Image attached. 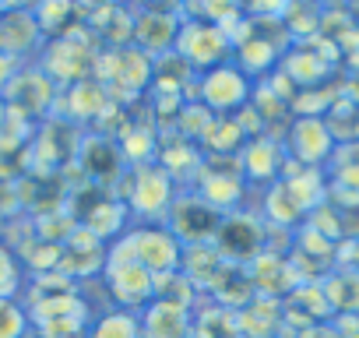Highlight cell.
Masks as SVG:
<instances>
[{
  "instance_id": "cell-4",
  "label": "cell",
  "mask_w": 359,
  "mask_h": 338,
  "mask_svg": "<svg viewBox=\"0 0 359 338\" xmlns=\"http://www.w3.org/2000/svg\"><path fill=\"white\" fill-rule=\"evenodd\" d=\"M198 95H201V106L212 116H236L240 109L250 106L254 81L229 60L222 67H212V71L198 74Z\"/></svg>"
},
{
  "instance_id": "cell-11",
  "label": "cell",
  "mask_w": 359,
  "mask_h": 338,
  "mask_svg": "<svg viewBox=\"0 0 359 338\" xmlns=\"http://www.w3.org/2000/svg\"><path fill=\"white\" fill-rule=\"evenodd\" d=\"M215 250H219L229 264L261 257V254H264V250H261V222L240 219V215H226L222 226H219V236H215Z\"/></svg>"
},
{
  "instance_id": "cell-5",
  "label": "cell",
  "mask_w": 359,
  "mask_h": 338,
  "mask_svg": "<svg viewBox=\"0 0 359 338\" xmlns=\"http://www.w3.org/2000/svg\"><path fill=\"white\" fill-rule=\"evenodd\" d=\"M130 184L134 187L123 198L127 212H134L141 219H162V215H169V208H172L176 198H172V177L165 173L162 165L137 162L130 169Z\"/></svg>"
},
{
  "instance_id": "cell-26",
  "label": "cell",
  "mask_w": 359,
  "mask_h": 338,
  "mask_svg": "<svg viewBox=\"0 0 359 338\" xmlns=\"http://www.w3.org/2000/svg\"><path fill=\"white\" fill-rule=\"evenodd\" d=\"M18 74V60L15 57H8L4 50H0V95H4V88L11 85V78Z\"/></svg>"
},
{
  "instance_id": "cell-22",
  "label": "cell",
  "mask_w": 359,
  "mask_h": 338,
  "mask_svg": "<svg viewBox=\"0 0 359 338\" xmlns=\"http://www.w3.org/2000/svg\"><path fill=\"white\" fill-rule=\"evenodd\" d=\"M32 15L39 22L43 39H53V36L60 39V36H67V25L74 18V4H67V0H57V4H39V8H32Z\"/></svg>"
},
{
  "instance_id": "cell-23",
  "label": "cell",
  "mask_w": 359,
  "mask_h": 338,
  "mask_svg": "<svg viewBox=\"0 0 359 338\" xmlns=\"http://www.w3.org/2000/svg\"><path fill=\"white\" fill-rule=\"evenodd\" d=\"M194 289H198V285H194L184 271H169V275H158V278H155V299L172 303V306H184V310H191Z\"/></svg>"
},
{
  "instance_id": "cell-15",
  "label": "cell",
  "mask_w": 359,
  "mask_h": 338,
  "mask_svg": "<svg viewBox=\"0 0 359 338\" xmlns=\"http://www.w3.org/2000/svg\"><path fill=\"white\" fill-rule=\"evenodd\" d=\"M81 162H85V173L99 184H109L120 177L123 169V151L116 141H106V137H92L88 144H81Z\"/></svg>"
},
{
  "instance_id": "cell-12",
  "label": "cell",
  "mask_w": 359,
  "mask_h": 338,
  "mask_svg": "<svg viewBox=\"0 0 359 338\" xmlns=\"http://www.w3.org/2000/svg\"><path fill=\"white\" fill-rule=\"evenodd\" d=\"M43 46V32H39V22L29 8H18L11 4L4 15H0V50L8 57L22 60L25 53H36Z\"/></svg>"
},
{
  "instance_id": "cell-7",
  "label": "cell",
  "mask_w": 359,
  "mask_h": 338,
  "mask_svg": "<svg viewBox=\"0 0 359 338\" xmlns=\"http://www.w3.org/2000/svg\"><path fill=\"white\" fill-rule=\"evenodd\" d=\"M169 233L184 243V247H201V243H212L219 236V226H222V212H215L208 201H201L198 194H187V198H176L172 208H169Z\"/></svg>"
},
{
  "instance_id": "cell-14",
  "label": "cell",
  "mask_w": 359,
  "mask_h": 338,
  "mask_svg": "<svg viewBox=\"0 0 359 338\" xmlns=\"http://www.w3.org/2000/svg\"><path fill=\"white\" fill-rule=\"evenodd\" d=\"M141 338H191V310L151 299L141 313Z\"/></svg>"
},
{
  "instance_id": "cell-2",
  "label": "cell",
  "mask_w": 359,
  "mask_h": 338,
  "mask_svg": "<svg viewBox=\"0 0 359 338\" xmlns=\"http://www.w3.org/2000/svg\"><path fill=\"white\" fill-rule=\"evenodd\" d=\"M172 53L184 57L194 67V74H205V71L222 67V64L233 60V39L205 18H184V29H180V36H176Z\"/></svg>"
},
{
  "instance_id": "cell-13",
  "label": "cell",
  "mask_w": 359,
  "mask_h": 338,
  "mask_svg": "<svg viewBox=\"0 0 359 338\" xmlns=\"http://www.w3.org/2000/svg\"><path fill=\"white\" fill-rule=\"evenodd\" d=\"M289 151L303 165H320L334 151V134L320 116H299L289 130Z\"/></svg>"
},
{
  "instance_id": "cell-24",
  "label": "cell",
  "mask_w": 359,
  "mask_h": 338,
  "mask_svg": "<svg viewBox=\"0 0 359 338\" xmlns=\"http://www.w3.org/2000/svg\"><path fill=\"white\" fill-rule=\"evenodd\" d=\"M29 310L15 296H0V338H25Z\"/></svg>"
},
{
  "instance_id": "cell-20",
  "label": "cell",
  "mask_w": 359,
  "mask_h": 338,
  "mask_svg": "<svg viewBox=\"0 0 359 338\" xmlns=\"http://www.w3.org/2000/svg\"><path fill=\"white\" fill-rule=\"evenodd\" d=\"M240 194H243V184H240V177L236 173H212V177H205V184L198 187V198L201 201H208L215 212H222L226 215V208H233L236 201H240Z\"/></svg>"
},
{
  "instance_id": "cell-9",
  "label": "cell",
  "mask_w": 359,
  "mask_h": 338,
  "mask_svg": "<svg viewBox=\"0 0 359 338\" xmlns=\"http://www.w3.org/2000/svg\"><path fill=\"white\" fill-rule=\"evenodd\" d=\"M180 29H184V15H180V11L141 8V15L134 18V39H130V46H137L151 60L155 57H165V53H172Z\"/></svg>"
},
{
  "instance_id": "cell-17",
  "label": "cell",
  "mask_w": 359,
  "mask_h": 338,
  "mask_svg": "<svg viewBox=\"0 0 359 338\" xmlns=\"http://www.w3.org/2000/svg\"><path fill=\"white\" fill-rule=\"evenodd\" d=\"M278 162H282V148L271 137H250L240 151V165L250 180H271L278 177Z\"/></svg>"
},
{
  "instance_id": "cell-8",
  "label": "cell",
  "mask_w": 359,
  "mask_h": 338,
  "mask_svg": "<svg viewBox=\"0 0 359 338\" xmlns=\"http://www.w3.org/2000/svg\"><path fill=\"white\" fill-rule=\"evenodd\" d=\"M92 50L85 46V36H60L46 43V57H43V74L53 85H78L85 81L88 67H92Z\"/></svg>"
},
{
  "instance_id": "cell-21",
  "label": "cell",
  "mask_w": 359,
  "mask_h": 338,
  "mask_svg": "<svg viewBox=\"0 0 359 338\" xmlns=\"http://www.w3.org/2000/svg\"><path fill=\"white\" fill-rule=\"evenodd\" d=\"M88 338H141V317L134 310H109L92 324Z\"/></svg>"
},
{
  "instance_id": "cell-19",
  "label": "cell",
  "mask_w": 359,
  "mask_h": 338,
  "mask_svg": "<svg viewBox=\"0 0 359 338\" xmlns=\"http://www.w3.org/2000/svg\"><path fill=\"white\" fill-rule=\"evenodd\" d=\"M324 299H327V310H338V313H355L359 310V271H334L324 285H320Z\"/></svg>"
},
{
  "instance_id": "cell-3",
  "label": "cell",
  "mask_w": 359,
  "mask_h": 338,
  "mask_svg": "<svg viewBox=\"0 0 359 338\" xmlns=\"http://www.w3.org/2000/svg\"><path fill=\"white\" fill-rule=\"evenodd\" d=\"M95 71H99V81L106 85L109 95L134 99L151 85L155 60L148 53H141L137 46H120V50H106L95 60Z\"/></svg>"
},
{
  "instance_id": "cell-1",
  "label": "cell",
  "mask_w": 359,
  "mask_h": 338,
  "mask_svg": "<svg viewBox=\"0 0 359 338\" xmlns=\"http://www.w3.org/2000/svg\"><path fill=\"white\" fill-rule=\"evenodd\" d=\"M113 254L137 261L155 278L180 271V264H184V243H180L165 226H130L120 240H113Z\"/></svg>"
},
{
  "instance_id": "cell-25",
  "label": "cell",
  "mask_w": 359,
  "mask_h": 338,
  "mask_svg": "<svg viewBox=\"0 0 359 338\" xmlns=\"http://www.w3.org/2000/svg\"><path fill=\"white\" fill-rule=\"evenodd\" d=\"M22 285V268H18V257L11 247L0 243V296H15Z\"/></svg>"
},
{
  "instance_id": "cell-27",
  "label": "cell",
  "mask_w": 359,
  "mask_h": 338,
  "mask_svg": "<svg viewBox=\"0 0 359 338\" xmlns=\"http://www.w3.org/2000/svg\"><path fill=\"white\" fill-rule=\"evenodd\" d=\"M0 236H4V215H0Z\"/></svg>"
},
{
  "instance_id": "cell-18",
  "label": "cell",
  "mask_w": 359,
  "mask_h": 338,
  "mask_svg": "<svg viewBox=\"0 0 359 338\" xmlns=\"http://www.w3.org/2000/svg\"><path fill=\"white\" fill-rule=\"evenodd\" d=\"M127 205H123V198H102V201H95V208L85 215V233H92L95 240H106V236H123V226H127Z\"/></svg>"
},
{
  "instance_id": "cell-16",
  "label": "cell",
  "mask_w": 359,
  "mask_h": 338,
  "mask_svg": "<svg viewBox=\"0 0 359 338\" xmlns=\"http://www.w3.org/2000/svg\"><path fill=\"white\" fill-rule=\"evenodd\" d=\"M109 102H113V95L106 92V85L99 78H85L67 88V113L74 120H99L109 109Z\"/></svg>"
},
{
  "instance_id": "cell-10",
  "label": "cell",
  "mask_w": 359,
  "mask_h": 338,
  "mask_svg": "<svg viewBox=\"0 0 359 338\" xmlns=\"http://www.w3.org/2000/svg\"><path fill=\"white\" fill-rule=\"evenodd\" d=\"M57 99V85L43 74V67H32V71H18L11 78V85L4 88V106L11 113H18L22 120L29 116H43Z\"/></svg>"
},
{
  "instance_id": "cell-6",
  "label": "cell",
  "mask_w": 359,
  "mask_h": 338,
  "mask_svg": "<svg viewBox=\"0 0 359 338\" xmlns=\"http://www.w3.org/2000/svg\"><path fill=\"white\" fill-rule=\"evenodd\" d=\"M102 278H106V289L109 296L116 299V310H134V306H148L155 299V275L148 268H141L137 261L130 257H120V254H106V264H102Z\"/></svg>"
}]
</instances>
